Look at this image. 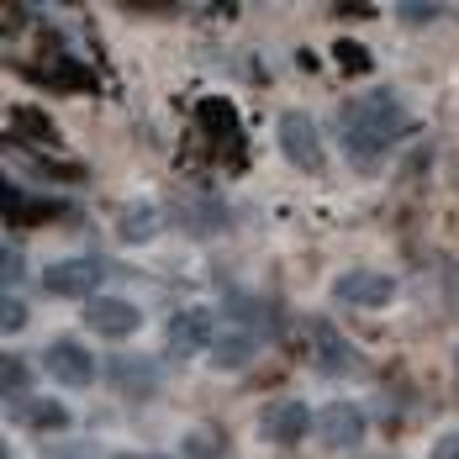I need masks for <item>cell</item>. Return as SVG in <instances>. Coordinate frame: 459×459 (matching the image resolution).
I'll return each instance as SVG.
<instances>
[{"instance_id":"obj_19","label":"cell","mask_w":459,"mask_h":459,"mask_svg":"<svg viewBox=\"0 0 459 459\" xmlns=\"http://www.w3.org/2000/svg\"><path fill=\"white\" fill-rule=\"evenodd\" d=\"M117 380H122V391L148 396V385H153V369H148V365H133V359H117Z\"/></svg>"},{"instance_id":"obj_15","label":"cell","mask_w":459,"mask_h":459,"mask_svg":"<svg viewBox=\"0 0 459 459\" xmlns=\"http://www.w3.org/2000/svg\"><path fill=\"white\" fill-rule=\"evenodd\" d=\"M153 232H159V212H153L148 201L122 206V217H117V238H122V243H148Z\"/></svg>"},{"instance_id":"obj_5","label":"cell","mask_w":459,"mask_h":459,"mask_svg":"<svg viewBox=\"0 0 459 459\" xmlns=\"http://www.w3.org/2000/svg\"><path fill=\"white\" fill-rule=\"evenodd\" d=\"M396 296V280L380 275V270H349V275L333 280V301H343V307H385Z\"/></svg>"},{"instance_id":"obj_1","label":"cell","mask_w":459,"mask_h":459,"mask_svg":"<svg viewBox=\"0 0 459 459\" xmlns=\"http://www.w3.org/2000/svg\"><path fill=\"white\" fill-rule=\"evenodd\" d=\"M402 133H407V111L391 95H359L343 106V148L354 164H375Z\"/></svg>"},{"instance_id":"obj_18","label":"cell","mask_w":459,"mask_h":459,"mask_svg":"<svg viewBox=\"0 0 459 459\" xmlns=\"http://www.w3.org/2000/svg\"><path fill=\"white\" fill-rule=\"evenodd\" d=\"M248 354H254V338H248V333H228L222 349H217V365L238 369V365H248Z\"/></svg>"},{"instance_id":"obj_6","label":"cell","mask_w":459,"mask_h":459,"mask_svg":"<svg viewBox=\"0 0 459 459\" xmlns=\"http://www.w3.org/2000/svg\"><path fill=\"white\" fill-rule=\"evenodd\" d=\"M43 365H48V375L58 380V385H91L95 380V359H91V349H80L74 338H53L43 349Z\"/></svg>"},{"instance_id":"obj_24","label":"cell","mask_w":459,"mask_h":459,"mask_svg":"<svg viewBox=\"0 0 459 459\" xmlns=\"http://www.w3.org/2000/svg\"><path fill=\"white\" fill-rule=\"evenodd\" d=\"M127 11H143V16H164V11H180V5H164V0H133Z\"/></svg>"},{"instance_id":"obj_17","label":"cell","mask_w":459,"mask_h":459,"mask_svg":"<svg viewBox=\"0 0 459 459\" xmlns=\"http://www.w3.org/2000/svg\"><path fill=\"white\" fill-rule=\"evenodd\" d=\"M333 58H338V69H343V74H369V64H375V58H369V48L365 43H349V38L333 48Z\"/></svg>"},{"instance_id":"obj_10","label":"cell","mask_w":459,"mask_h":459,"mask_svg":"<svg viewBox=\"0 0 459 459\" xmlns=\"http://www.w3.org/2000/svg\"><path fill=\"white\" fill-rule=\"evenodd\" d=\"M212 333H217L212 312H201V307H190V312H175V317H169V349H175L180 359H190V354L212 349Z\"/></svg>"},{"instance_id":"obj_11","label":"cell","mask_w":459,"mask_h":459,"mask_svg":"<svg viewBox=\"0 0 459 459\" xmlns=\"http://www.w3.org/2000/svg\"><path fill=\"white\" fill-rule=\"evenodd\" d=\"M312 428H317V417L307 412L301 402H280V407L264 412V438H270V444H301Z\"/></svg>"},{"instance_id":"obj_22","label":"cell","mask_w":459,"mask_h":459,"mask_svg":"<svg viewBox=\"0 0 459 459\" xmlns=\"http://www.w3.org/2000/svg\"><path fill=\"white\" fill-rule=\"evenodd\" d=\"M0 380H5V391H27V369H22V359H11V354H5Z\"/></svg>"},{"instance_id":"obj_12","label":"cell","mask_w":459,"mask_h":459,"mask_svg":"<svg viewBox=\"0 0 459 459\" xmlns=\"http://www.w3.org/2000/svg\"><path fill=\"white\" fill-rule=\"evenodd\" d=\"M312 343H317V349H312V359H317L327 375H343V369L354 365V349L343 343V333H338L333 322H322V317L312 322Z\"/></svg>"},{"instance_id":"obj_16","label":"cell","mask_w":459,"mask_h":459,"mask_svg":"<svg viewBox=\"0 0 459 459\" xmlns=\"http://www.w3.org/2000/svg\"><path fill=\"white\" fill-rule=\"evenodd\" d=\"M22 417H27V428H38V433H58V428H69V407H64V402H27Z\"/></svg>"},{"instance_id":"obj_20","label":"cell","mask_w":459,"mask_h":459,"mask_svg":"<svg viewBox=\"0 0 459 459\" xmlns=\"http://www.w3.org/2000/svg\"><path fill=\"white\" fill-rule=\"evenodd\" d=\"M0 327H5V333H16V327H27V307H22L16 296H5V301H0Z\"/></svg>"},{"instance_id":"obj_13","label":"cell","mask_w":459,"mask_h":459,"mask_svg":"<svg viewBox=\"0 0 459 459\" xmlns=\"http://www.w3.org/2000/svg\"><path fill=\"white\" fill-rule=\"evenodd\" d=\"M22 74H27V80H38V85H58V91H91V85H95L91 69H80L74 58H58V53H53V64H48V69H22Z\"/></svg>"},{"instance_id":"obj_2","label":"cell","mask_w":459,"mask_h":459,"mask_svg":"<svg viewBox=\"0 0 459 459\" xmlns=\"http://www.w3.org/2000/svg\"><path fill=\"white\" fill-rule=\"evenodd\" d=\"M195 127L206 133V143L228 159L232 169L243 164V122H238V106H232V100H222V95L195 100Z\"/></svg>"},{"instance_id":"obj_9","label":"cell","mask_w":459,"mask_h":459,"mask_svg":"<svg viewBox=\"0 0 459 459\" xmlns=\"http://www.w3.org/2000/svg\"><path fill=\"white\" fill-rule=\"evenodd\" d=\"M0 206H5V222H22V228H38V222H58V217H69L64 201H38V195H27L22 185H11V180H5V190H0Z\"/></svg>"},{"instance_id":"obj_26","label":"cell","mask_w":459,"mask_h":459,"mask_svg":"<svg viewBox=\"0 0 459 459\" xmlns=\"http://www.w3.org/2000/svg\"><path fill=\"white\" fill-rule=\"evenodd\" d=\"M117 459H159V455H117Z\"/></svg>"},{"instance_id":"obj_4","label":"cell","mask_w":459,"mask_h":459,"mask_svg":"<svg viewBox=\"0 0 459 459\" xmlns=\"http://www.w3.org/2000/svg\"><path fill=\"white\" fill-rule=\"evenodd\" d=\"M106 275L100 259H58L43 270V285L48 296H69V301H95V285Z\"/></svg>"},{"instance_id":"obj_3","label":"cell","mask_w":459,"mask_h":459,"mask_svg":"<svg viewBox=\"0 0 459 459\" xmlns=\"http://www.w3.org/2000/svg\"><path fill=\"white\" fill-rule=\"evenodd\" d=\"M280 153H285L296 169H307V175H322L327 153H322L317 122H312L307 111H285V117H280Z\"/></svg>"},{"instance_id":"obj_7","label":"cell","mask_w":459,"mask_h":459,"mask_svg":"<svg viewBox=\"0 0 459 459\" xmlns=\"http://www.w3.org/2000/svg\"><path fill=\"white\" fill-rule=\"evenodd\" d=\"M143 312L133 301H122V296H95L91 307H85V327H95L100 338H127V333H138Z\"/></svg>"},{"instance_id":"obj_14","label":"cell","mask_w":459,"mask_h":459,"mask_svg":"<svg viewBox=\"0 0 459 459\" xmlns=\"http://www.w3.org/2000/svg\"><path fill=\"white\" fill-rule=\"evenodd\" d=\"M5 138H22V143H58V133H53V122H48L38 106H16V111L5 117Z\"/></svg>"},{"instance_id":"obj_25","label":"cell","mask_w":459,"mask_h":459,"mask_svg":"<svg viewBox=\"0 0 459 459\" xmlns=\"http://www.w3.org/2000/svg\"><path fill=\"white\" fill-rule=\"evenodd\" d=\"M338 16H375V5L369 0H343V5H333Z\"/></svg>"},{"instance_id":"obj_23","label":"cell","mask_w":459,"mask_h":459,"mask_svg":"<svg viewBox=\"0 0 459 459\" xmlns=\"http://www.w3.org/2000/svg\"><path fill=\"white\" fill-rule=\"evenodd\" d=\"M433 459H459V433H444V438L433 444Z\"/></svg>"},{"instance_id":"obj_21","label":"cell","mask_w":459,"mask_h":459,"mask_svg":"<svg viewBox=\"0 0 459 459\" xmlns=\"http://www.w3.org/2000/svg\"><path fill=\"white\" fill-rule=\"evenodd\" d=\"M402 11V22H433L444 5H428V0H407V5H396Z\"/></svg>"},{"instance_id":"obj_8","label":"cell","mask_w":459,"mask_h":459,"mask_svg":"<svg viewBox=\"0 0 459 459\" xmlns=\"http://www.w3.org/2000/svg\"><path fill=\"white\" fill-rule=\"evenodd\" d=\"M317 433H322L327 449H354L365 438V412L354 402H333V407L317 412Z\"/></svg>"}]
</instances>
